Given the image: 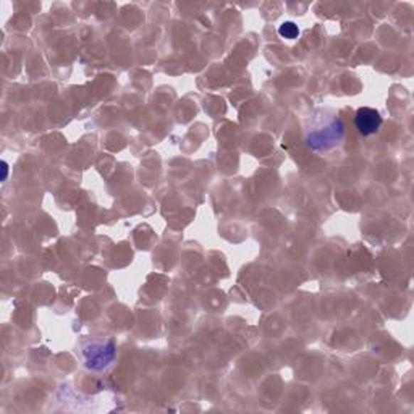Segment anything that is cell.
I'll return each mask as SVG.
<instances>
[{"instance_id":"6da1fadb","label":"cell","mask_w":414,"mask_h":414,"mask_svg":"<svg viewBox=\"0 0 414 414\" xmlns=\"http://www.w3.org/2000/svg\"><path fill=\"white\" fill-rule=\"evenodd\" d=\"M346 138V125L343 118L330 110H319L311 118L304 132V143L312 152L329 154L343 144Z\"/></svg>"},{"instance_id":"7a4b0ae2","label":"cell","mask_w":414,"mask_h":414,"mask_svg":"<svg viewBox=\"0 0 414 414\" xmlns=\"http://www.w3.org/2000/svg\"><path fill=\"white\" fill-rule=\"evenodd\" d=\"M85 368L91 372H107L117 359V343L112 339H94L81 346Z\"/></svg>"},{"instance_id":"3957f363","label":"cell","mask_w":414,"mask_h":414,"mask_svg":"<svg viewBox=\"0 0 414 414\" xmlns=\"http://www.w3.org/2000/svg\"><path fill=\"white\" fill-rule=\"evenodd\" d=\"M354 125L363 136H372L382 127V117L376 109L361 107L354 115Z\"/></svg>"},{"instance_id":"277c9868","label":"cell","mask_w":414,"mask_h":414,"mask_svg":"<svg viewBox=\"0 0 414 414\" xmlns=\"http://www.w3.org/2000/svg\"><path fill=\"white\" fill-rule=\"evenodd\" d=\"M279 34L285 39H294V38L299 36V28L294 25L293 21L282 23V26L279 28Z\"/></svg>"},{"instance_id":"5b68a950","label":"cell","mask_w":414,"mask_h":414,"mask_svg":"<svg viewBox=\"0 0 414 414\" xmlns=\"http://www.w3.org/2000/svg\"><path fill=\"white\" fill-rule=\"evenodd\" d=\"M7 176H9V164L7 162H2V181L7 180Z\"/></svg>"}]
</instances>
